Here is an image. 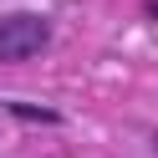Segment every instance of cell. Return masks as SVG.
Here are the masks:
<instances>
[{
    "instance_id": "obj_1",
    "label": "cell",
    "mask_w": 158,
    "mask_h": 158,
    "mask_svg": "<svg viewBox=\"0 0 158 158\" xmlns=\"http://www.w3.org/2000/svg\"><path fill=\"white\" fill-rule=\"evenodd\" d=\"M46 46V21L41 15H5L0 21V61H26Z\"/></svg>"
}]
</instances>
